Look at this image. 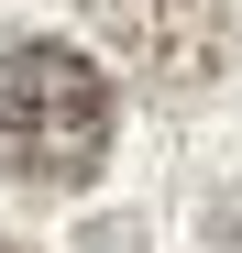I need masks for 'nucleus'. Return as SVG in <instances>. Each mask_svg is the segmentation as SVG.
I'll use <instances>...</instances> for the list:
<instances>
[{"label": "nucleus", "instance_id": "obj_3", "mask_svg": "<svg viewBox=\"0 0 242 253\" xmlns=\"http://www.w3.org/2000/svg\"><path fill=\"white\" fill-rule=\"evenodd\" d=\"M209 253H242V220H220V231H209Z\"/></svg>", "mask_w": 242, "mask_h": 253}, {"label": "nucleus", "instance_id": "obj_2", "mask_svg": "<svg viewBox=\"0 0 242 253\" xmlns=\"http://www.w3.org/2000/svg\"><path fill=\"white\" fill-rule=\"evenodd\" d=\"M88 33L154 99H198L231 66V0H88Z\"/></svg>", "mask_w": 242, "mask_h": 253}, {"label": "nucleus", "instance_id": "obj_4", "mask_svg": "<svg viewBox=\"0 0 242 253\" xmlns=\"http://www.w3.org/2000/svg\"><path fill=\"white\" fill-rule=\"evenodd\" d=\"M0 253H11V242H0Z\"/></svg>", "mask_w": 242, "mask_h": 253}, {"label": "nucleus", "instance_id": "obj_1", "mask_svg": "<svg viewBox=\"0 0 242 253\" xmlns=\"http://www.w3.org/2000/svg\"><path fill=\"white\" fill-rule=\"evenodd\" d=\"M110 132H121V88L99 77L88 44L22 33L0 55V165L22 187H88L110 165Z\"/></svg>", "mask_w": 242, "mask_h": 253}]
</instances>
